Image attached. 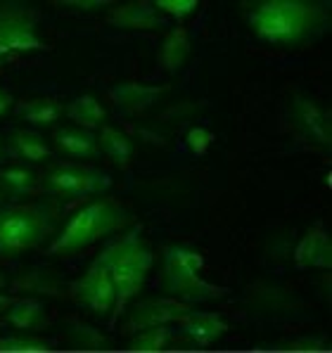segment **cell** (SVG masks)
<instances>
[{
	"label": "cell",
	"instance_id": "cell-1",
	"mask_svg": "<svg viewBox=\"0 0 332 353\" xmlns=\"http://www.w3.org/2000/svg\"><path fill=\"white\" fill-rule=\"evenodd\" d=\"M330 10L309 0H259L247 5V24L271 46H304L328 29Z\"/></svg>",
	"mask_w": 332,
	"mask_h": 353
},
{
	"label": "cell",
	"instance_id": "cell-2",
	"mask_svg": "<svg viewBox=\"0 0 332 353\" xmlns=\"http://www.w3.org/2000/svg\"><path fill=\"white\" fill-rule=\"evenodd\" d=\"M97 263H102L114 282V308H112V325L117 323L133 299L143 292L145 280H148L152 265H155V254L148 247L143 237V225H133L126 230V235L119 237L117 242L107 244L95 256Z\"/></svg>",
	"mask_w": 332,
	"mask_h": 353
},
{
	"label": "cell",
	"instance_id": "cell-3",
	"mask_svg": "<svg viewBox=\"0 0 332 353\" xmlns=\"http://www.w3.org/2000/svg\"><path fill=\"white\" fill-rule=\"evenodd\" d=\"M133 223L130 211L124 209L117 199L97 197L81 206L74 216L55 232L52 242L48 244L50 256H72V254L84 252L90 244L107 240L119 230H126Z\"/></svg>",
	"mask_w": 332,
	"mask_h": 353
},
{
	"label": "cell",
	"instance_id": "cell-4",
	"mask_svg": "<svg viewBox=\"0 0 332 353\" xmlns=\"http://www.w3.org/2000/svg\"><path fill=\"white\" fill-rule=\"evenodd\" d=\"M204 256L188 244H168L162 254L159 290L185 303L219 301L226 290L202 278Z\"/></svg>",
	"mask_w": 332,
	"mask_h": 353
},
{
	"label": "cell",
	"instance_id": "cell-5",
	"mask_svg": "<svg viewBox=\"0 0 332 353\" xmlns=\"http://www.w3.org/2000/svg\"><path fill=\"white\" fill-rule=\"evenodd\" d=\"M57 204H26L0 209V256H19L57 232Z\"/></svg>",
	"mask_w": 332,
	"mask_h": 353
},
{
	"label": "cell",
	"instance_id": "cell-6",
	"mask_svg": "<svg viewBox=\"0 0 332 353\" xmlns=\"http://www.w3.org/2000/svg\"><path fill=\"white\" fill-rule=\"evenodd\" d=\"M41 50H46V43L36 31L34 12L17 5H0V69Z\"/></svg>",
	"mask_w": 332,
	"mask_h": 353
},
{
	"label": "cell",
	"instance_id": "cell-7",
	"mask_svg": "<svg viewBox=\"0 0 332 353\" xmlns=\"http://www.w3.org/2000/svg\"><path fill=\"white\" fill-rule=\"evenodd\" d=\"M43 188L52 197H95L112 188V178L105 171H97L81 164H59L46 173Z\"/></svg>",
	"mask_w": 332,
	"mask_h": 353
},
{
	"label": "cell",
	"instance_id": "cell-8",
	"mask_svg": "<svg viewBox=\"0 0 332 353\" xmlns=\"http://www.w3.org/2000/svg\"><path fill=\"white\" fill-rule=\"evenodd\" d=\"M290 123L302 140L315 148L332 145V117L315 97L306 93H295L290 100Z\"/></svg>",
	"mask_w": 332,
	"mask_h": 353
},
{
	"label": "cell",
	"instance_id": "cell-9",
	"mask_svg": "<svg viewBox=\"0 0 332 353\" xmlns=\"http://www.w3.org/2000/svg\"><path fill=\"white\" fill-rule=\"evenodd\" d=\"M69 294L84 311H88L95 318H105L114 308V282L107 273V268L97 261H92L90 268L69 285Z\"/></svg>",
	"mask_w": 332,
	"mask_h": 353
},
{
	"label": "cell",
	"instance_id": "cell-10",
	"mask_svg": "<svg viewBox=\"0 0 332 353\" xmlns=\"http://www.w3.org/2000/svg\"><path fill=\"white\" fill-rule=\"evenodd\" d=\"M190 311H193V303L178 301L173 296H145L128 311V318L124 323V332L135 334L148 327L181 323Z\"/></svg>",
	"mask_w": 332,
	"mask_h": 353
},
{
	"label": "cell",
	"instance_id": "cell-11",
	"mask_svg": "<svg viewBox=\"0 0 332 353\" xmlns=\"http://www.w3.org/2000/svg\"><path fill=\"white\" fill-rule=\"evenodd\" d=\"M244 301L261 316H295L302 311V296L275 280H259L244 294Z\"/></svg>",
	"mask_w": 332,
	"mask_h": 353
},
{
	"label": "cell",
	"instance_id": "cell-12",
	"mask_svg": "<svg viewBox=\"0 0 332 353\" xmlns=\"http://www.w3.org/2000/svg\"><path fill=\"white\" fill-rule=\"evenodd\" d=\"M295 259L297 268H320L330 270L332 268V237L323 225H311L306 228V232L302 235V240H297L295 247Z\"/></svg>",
	"mask_w": 332,
	"mask_h": 353
},
{
	"label": "cell",
	"instance_id": "cell-13",
	"mask_svg": "<svg viewBox=\"0 0 332 353\" xmlns=\"http://www.w3.org/2000/svg\"><path fill=\"white\" fill-rule=\"evenodd\" d=\"M110 24L126 31H159L166 26V17L155 8V3H121L114 5Z\"/></svg>",
	"mask_w": 332,
	"mask_h": 353
},
{
	"label": "cell",
	"instance_id": "cell-14",
	"mask_svg": "<svg viewBox=\"0 0 332 353\" xmlns=\"http://www.w3.org/2000/svg\"><path fill=\"white\" fill-rule=\"evenodd\" d=\"M228 330L231 327H228L226 318H221L219 313H204L193 308L181 320V336L190 346H199V349L219 341Z\"/></svg>",
	"mask_w": 332,
	"mask_h": 353
},
{
	"label": "cell",
	"instance_id": "cell-15",
	"mask_svg": "<svg viewBox=\"0 0 332 353\" xmlns=\"http://www.w3.org/2000/svg\"><path fill=\"white\" fill-rule=\"evenodd\" d=\"M12 287L17 292L34 299H59L67 294V282L57 270L50 268H29L21 270L12 280Z\"/></svg>",
	"mask_w": 332,
	"mask_h": 353
},
{
	"label": "cell",
	"instance_id": "cell-16",
	"mask_svg": "<svg viewBox=\"0 0 332 353\" xmlns=\"http://www.w3.org/2000/svg\"><path fill=\"white\" fill-rule=\"evenodd\" d=\"M166 93H168V85H148V83H138V81H124V83H117L110 90L114 105L126 114L148 110L155 102H159Z\"/></svg>",
	"mask_w": 332,
	"mask_h": 353
},
{
	"label": "cell",
	"instance_id": "cell-17",
	"mask_svg": "<svg viewBox=\"0 0 332 353\" xmlns=\"http://www.w3.org/2000/svg\"><path fill=\"white\" fill-rule=\"evenodd\" d=\"M5 323L14 330H24V332H41V330H48L50 320H48L43 303L29 296L21 301H12V306L5 311Z\"/></svg>",
	"mask_w": 332,
	"mask_h": 353
},
{
	"label": "cell",
	"instance_id": "cell-18",
	"mask_svg": "<svg viewBox=\"0 0 332 353\" xmlns=\"http://www.w3.org/2000/svg\"><path fill=\"white\" fill-rule=\"evenodd\" d=\"M55 145L62 154L74 159H92L100 154L97 138L86 128H59L55 133Z\"/></svg>",
	"mask_w": 332,
	"mask_h": 353
},
{
	"label": "cell",
	"instance_id": "cell-19",
	"mask_svg": "<svg viewBox=\"0 0 332 353\" xmlns=\"http://www.w3.org/2000/svg\"><path fill=\"white\" fill-rule=\"evenodd\" d=\"M64 334H67L69 346L76 351H112L110 336L84 320H69Z\"/></svg>",
	"mask_w": 332,
	"mask_h": 353
},
{
	"label": "cell",
	"instance_id": "cell-20",
	"mask_svg": "<svg viewBox=\"0 0 332 353\" xmlns=\"http://www.w3.org/2000/svg\"><path fill=\"white\" fill-rule=\"evenodd\" d=\"M17 114H19V119L29 121L31 126L46 128L59 121V117L64 114V107H62V102L52 100V97H34V100L19 102Z\"/></svg>",
	"mask_w": 332,
	"mask_h": 353
},
{
	"label": "cell",
	"instance_id": "cell-21",
	"mask_svg": "<svg viewBox=\"0 0 332 353\" xmlns=\"http://www.w3.org/2000/svg\"><path fill=\"white\" fill-rule=\"evenodd\" d=\"M10 154L17 157V159H26V161H46L50 159V148H48V143L41 138L38 133L34 130H12L10 133Z\"/></svg>",
	"mask_w": 332,
	"mask_h": 353
},
{
	"label": "cell",
	"instance_id": "cell-22",
	"mask_svg": "<svg viewBox=\"0 0 332 353\" xmlns=\"http://www.w3.org/2000/svg\"><path fill=\"white\" fill-rule=\"evenodd\" d=\"M190 55V36L188 31L183 29V26H173L171 31H168V36L164 38V43H162V64H164L166 72L176 74L183 69L185 59Z\"/></svg>",
	"mask_w": 332,
	"mask_h": 353
},
{
	"label": "cell",
	"instance_id": "cell-23",
	"mask_svg": "<svg viewBox=\"0 0 332 353\" xmlns=\"http://www.w3.org/2000/svg\"><path fill=\"white\" fill-rule=\"evenodd\" d=\"M72 121L79 123V128L92 130V128H102L107 121V110L97 102V97L92 95H81L76 97L72 105L64 110Z\"/></svg>",
	"mask_w": 332,
	"mask_h": 353
},
{
	"label": "cell",
	"instance_id": "cell-24",
	"mask_svg": "<svg viewBox=\"0 0 332 353\" xmlns=\"http://www.w3.org/2000/svg\"><path fill=\"white\" fill-rule=\"evenodd\" d=\"M97 145H100V150L105 152V154L110 157V159L119 168L128 166L130 157H133V152H135L133 140H130L126 133H121L119 128H112V126H102L100 128Z\"/></svg>",
	"mask_w": 332,
	"mask_h": 353
},
{
	"label": "cell",
	"instance_id": "cell-25",
	"mask_svg": "<svg viewBox=\"0 0 332 353\" xmlns=\"http://www.w3.org/2000/svg\"><path fill=\"white\" fill-rule=\"evenodd\" d=\"M128 344V351L133 353H159V351H166V346L176 339L173 330L168 325H159V327H148V330H140V332L130 334Z\"/></svg>",
	"mask_w": 332,
	"mask_h": 353
},
{
	"label": "cell",
	"instance_id": "cell-26",
	"mask_svg": "<svg viewBox=\"0 0 332 353\" xmlns=\"http://www.w3.org/2000/svg\"><path fill=\"white\" fill-rule=\"evenodd\" d=\"M36 176L24 166H8L0 171V190L8 192L12 199L26 197V194L34 190Z\"/></svg>",
	"mask_w": 332,
	"mask_h": 353
},
{
	"label": "cell",
	"instance_id": "cell-27",
	"mask_svg": "<svg viewBox=\"0 0 332 353\" xmlns=\"http://www.w3.org/2000/svg\"><path fill=\"white\" fill-rule=\"evenodd\" d=\"M50 344L29 334H12L0 339V353H48Z\"/></svg>",
	"mask_w": 332,
	"mask_h": 353
},
{
	"label": "cell",
	"instance_id": "cell-28",
	"mask_svg": "<svg viewBox=\"0 0 332 353\" xmlns=\"http://www.w3.org/2000/svg\"><path fill=\"white\" fill-rule=\"evenodd\" d=\"M273 351H287V353H328L330 341L325 336H302V339L282 341L275 344Z\"/></svg>",
	"mask_w": 332,
	"mask_h": 353
},
{
	"label": "cell",
	"instance_id": "cell-29",
	"mask_svg": "<svg viewBox=\"0 0 332 353\" xmlns=\"http://www.w3.org/2000/svg\"><path fill=\"white\" fill-rule=\"evenodd\" d=\"M297 240H295V232H277V235L268 237V249H266V256L275 259V261H285L295 254Z\"/></svg>",
	"mask_w": 332,
	"mask_h": 353
},
{
	"label": "cell",
	"instance_id": "cell-30",
	"mask_svg": "<svg viewBox=\"0 0 332 353\" xmlns=\"http://www.w3.org/2000/svg\"><path fill=\"white\" fill-rule=\"evenodd\" d=\"M155 8L162 14H171L176 19H185L197 10V0H157Z\"/></svg>",
	"mask_w": 332,
	"mask_h": 353
},
{
	"label": "cell",
	"instance_id": "cell-31",
	"mask_svg": "<svg viewBox=\"0 0 332 353\" xmlns=\"http://www.w3.org/2000/svg\"><path fill=\"white\" fill-rule=\"evenodd\" d=\"M211 140H214V135L199 126H193L188 130V135H185V143H188V150L193 152V154H204V152L209 150Z\"/></svg>",
	"mask_w": 332,
	"mask_h": 353
},
{
	"label": "cell",
	"instance_id": "cell-32",
	"mask_svg": "<svg viewBox=\"0 0 332 353\" xmlns=\"http://www.w3.org/2000/svg\"><path fill=\"white\" fill-rule=\"evenodd\" d=\"M64 8H72V10H81V12H92V10H102V8H110L107 0H67L62 3Z\"/></svg>",
	"mask_w": 332,
	"mask_h": 353
},
{
	"label": "cell",
	"instance_id": "cell-33",
	"mask_svg": "<svg viewBox=\"0 0 332 353\" xmlns=\"http://www.w3.org/2000/svg\"><path fill=\"white\" fill-rule=\"evenodd\" d=\"M14 107V97L0 85V119H5L10 114V110Z\"/></svg>",
	"mask_w": 332,
	"mask_h": 353
},
{
	"label": "cell",
	"instance_id": "cell-34",
	"mask_svg": "<svg viewBox=\"0 0 332 353\" xmlns=\"http://www.w3.org/2000/svg\"><path fill=\"white\" fill-rule=\"evenodd\" d=\"M168 114H173V117H176V121H181V119L190 117V114H195V107L188 105V102H181V105H176Z\"/></svg>",
	"mask_w": 332,
	"mask_h": 353
},
{
	"label": "cell",
	"instance_id": "cell-35",
	"mask_svg": "<svg viewBox=\"0 0 332 353\" xmlns=\"http://www.w3.org/2000/svg\"><path fill=\"white\" fill-rule=\"evenodd\" d=\"M12 301L14 299L10 296V294H5V292H0V313H5L10 306H12Z\"/></svg>",
	"mask_w": 332,
	"mask_h": 353
},
{
	"label": "cell",
	"instance_id": "cell-36",
	"mask_svg": "<svg viewBox=\"0 0 332 353\" xmlns=\"http://www.w3.org/2000/svg\"><path fill=\"white\" fill-rule=\"evenodd\" d=\"M0 287H5V278H3V273H0Z\"/></svg>",
	"mask_w": 332,
	"mask_h": 353
},
{
	"label": "cell",
	"instance_id": "cell-37",
	"mask_svg": "<svg viewBox=\"0 0 332 353\" xmlns=\"http://www.w3.org/2000/svg\"><path fill=\"white\" fill-rule=\"evenodd\" d=\"M0 154H3V140H0Z\"/></svg>",
	"mask_w": 332,
	"mask_h": 353
},
{
	"label": "cell",
	"instance_id": "cell-38",
	"mask_svg": "<svg viewBox=\"0 0 332 353\" xmlns=\"http://www.w3.org/2000/svg\"><path fill=\"white\" fill-rule=\"evenodd\" d=\"M0 199H3V190H0Z\"/></svg>",
	"mask_w": 332,
	"mask_h": 353
}]
</instances>
